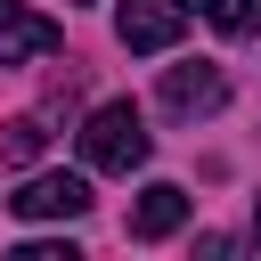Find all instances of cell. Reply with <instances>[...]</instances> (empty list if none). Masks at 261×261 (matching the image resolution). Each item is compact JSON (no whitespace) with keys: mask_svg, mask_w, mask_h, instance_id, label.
Here are the masks:
<instances>
[{"mask_svg":"<svg viewBox=\"0 0 261 261\" xmlns=\"http://www.w3.org/2000/svg\"><path fill=\"white\" fill-rule=\"evenodd\" d=\"M147 147H155V139H147V114H139L130 98H106V106L82 122V163H90V171L130 179V171L147 163Z\"/></svg>","mask_w":261,"mask_h":261,"instance_id":"1","label":"cell"},{"mask_svg":"<svg viewBox=\"0 0 261 261\" xmlns=\"http://www.w3.org/2000/svg\"><path fill=\"white\" fill-rule=\"evenodd\" d=\"M98 196H90V179L82 171H33L16 196H8V212L16 220H82Z\"/></svg>","mask_w":261,"mask_h":261,"instance_id":"2","label":"cell"},{"mask_svg":"<svg viewBox=\"0 0 261 261\" xmlns=\"http://www.w3.org/2000/svg\"><path fill=\"white\" fill-rule=\"evenodd\" d=\"M188 16H196L188 0H122V8H114V41L147 57V49H171V41L188 33Z\"/></svg>","mask_w":261,"mask_h":261,"instance_id":"3","label":"cell"},{"mask_svg":"<svg viewBox=\"0 0 261 261\" xmlns=\"http://www.w3.org/2000/svg\"><path fill=\"white\" fill-rule=\"evenodd\" d=\"M57 49H65V24L57 16H41L24 0H0V65H41Z\"/></svg>","mask_w":261,"mask_h":261,"instance_id":"4","label":"cell"},{"mask_svg":"<svg viewBox=\"0 0 261 261\" xmlns=\"http://www.w3.org/2000/svg\"><path fill=\"white\" fill-rule=\"evenodd\" d=\"M228 106V73L220 65H171L163 73V114H179V122H196V114H220Z\"/></svg>","mask_w":261,"mask_h":261,"instance_id":"5","label":"cell"},{"mask_svg":"<svg viewBox=\"0 0 261 261\" xmlns=\"http://www.w3.org/2000/svg\"><path fill=\"white\" fill-rule=\"evenodd\" d=\"M179 220H188V188H179V179H147L139 204H130V237L155 245V237H171Z\"/></svg>","mask_w":261,"mask_h":261,"instance_id":"6","label":"cell"},{"mask_svg":"<svg viewBox=\"0 0 261 261\" xmlns=\"http://www.w3.org/2000/svg\"><path fill=\"white\" fill-rule=\"evenodd\" d=\"M196 8H204V24L228 33V41H253V33H261V0H196Z\"/></svg>","mask_w":261,"mask_h":261,"instance_id":"7","label":"cell"},{"mask_svg":"<svg viewBox=\"0 0 261 261\" xmlns=\"http://www.w3.org/2000/svg\"><path fill=\"white\" fill-rule=\"evenodd\" d=\"M41 147H49V130H41V122H33V114H24V122H8V130H0V155H8V163H41Z\"/></svg>","mask_w":261,"mask_h":261,"instance_id":"8","label":"cell"},{"mask_svg":"<svg viewBox=\"0 0 261 261\" xmlns=\"http://www.w3.org/2000/svg\"><path fill=\"white\" fill-rule=\"evenodd\" d=\"M16 261H82V253H73V245H41V237H33V245H16Z\"/></svg>","mask_w":261,"mask_h":261,"instance_id":"9","label":"cell"},{"mask_svg":"<svg viewBox=\"0 0 261 261\" xmlns=\"http://www.w3.org/2000/svg\"><path fill=\"white\" fill-rule=\"evenodd\" d=\"M253 237H261V196H253Z\"/></svg>","mask_w":261,"mask_h":261,"instance_id":"10","label":"cell"}]
</instances>
